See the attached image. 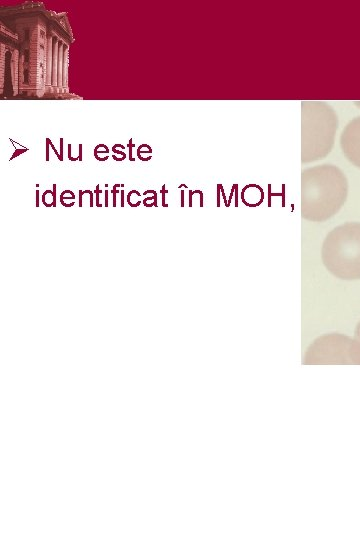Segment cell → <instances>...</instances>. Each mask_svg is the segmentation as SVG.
I'll return each instance as SVG.
<instances>
[{
  "label": "cell",
  "instance_id": "7a4b0ae2",
  "mask_svg": "<svg viewBox=\"0 0 360 540\" xmlns=\"http://www.w3.org/2000/svg\"><path fill=\"white\" fill-rule=\"evenodd\" d=\"M338 129L335 110L324 101L301 102V162L325 158L332 150Z\"/></svg>",
  "mask_w": 360,
  "mask_h": 540
},
{
  "label": "cell",
  "instance_id": "277c9868",
  "mask_svg": "<svg viewBox=\"0 0 360 540\" xmlns=\"http://www.w3.org/2000/svg\"><path fill=\"white\" fill-rule=\"evenodd\" d=\"M305 365H360V341L340 333L317 337L307 348Z\"/></svg>",
  "mask_w": 360,
  "mask_h": 540
},
{
  "label": "cell",
  "instance_id": "3957f363",
  "mask_svg": "<svg viewBox=\"0 0 360 540\" xmlns=\"http://www.w3.org/2000/svg\"><path fill=\"white\" fill-rule=\"evenodd\" d=\"M321 259L335 277L360 279V222H346L333 228L322 243Z\"/></svg>",
  "mask_w": 360,
  "mask_h": 540
},
{
  "label": "cell",
  "instance_id": "6da1fadb",
  "mask_svg": "<svg viewBox=\"0 0 360 540\" xmlns=\"http://www.w3.org/2000/svg\"><path fill=\"white\" fill-rule=\"evenodd\" d=\"M348 181L343 171L332 164L306 168L301 172V216L312 222H324L344 205Z\"/></svg>",
  "mask_w": 360,
  "mask_h": 540
},
{
  "label": "cell",
  "instance_id": "ba28073f",
  "mask_svg": "<svg viewBox=\"0 0 360 540\" xmlns=\"http://www.w3.org/2000/svg\"><path fill=\"white\" fill-rule=\"evenodd\" d=\"M121 196L123 197V190L121 191ZM121 206H123V199H122V202H121Z\"/></svg>",
  "mask_w": 360,
  "mask_h": 540
},
{
  "label": "cell",
  "instance_id": "8992f818",
  "mask_svg": "<svg viewBox=\"0 0 360 540\" xmlns=\"http://www.w3.org/2000/svg\"><path fill=\"white\" fill-rule=\"evenodd\" d=\"M358 341H360V321L358 322L356 328H355V336Z\"/></svg>",
  "mask_w": 360,
  "mask_h": 540
},
{
  "label": "cell",
  "instance_id": "5b68a950",
  "mask_svg": "<svg viewBox=\"0 0 360 540\" xmlns=\"http://www.w3.org/2000/svg\"><path fill=\"white\" fill-rule=\"evenodd\" d=\"M340 147L346 159L360 169V116L350 120L343 129Z\"/></svg>",
  "mask_w": 360,
  "mask_h": 540
},
{
  "label": "cell",
  "instance_id": "52a82bcc",
  "mask_svg": "<svg viewBox=\"0 0 360 540\" xmlns=\"http://www.w3.org/2000/svg\"><path fill=\"white\" fill-rule=\"evenodd\" d=\"M356 106H358L360 108V101H355L354 102Z\"/></svg>",
  "mask_w": 360,
  "mask_h": 540
}]
</instances>
